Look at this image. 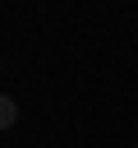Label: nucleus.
Segmentation results:
<instances>
[{
  "mask_svg": "<svg viewBox=\"0 0 138 148\" xmlns=\"http://www.w3.org/2000/svg\"><path fill=\"white\" fill-rule=\"evenodd\" d=\"M14 120H18V102H14V97H5V92H0V130H9V125H14Z\"/></svg>",
  "mask_w": 138,
  "mask_h": 148,
  "instance_id": "obj_1",
  "label": "nucleus"
}]
</instances>
